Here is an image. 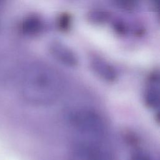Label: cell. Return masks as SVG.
<instances>
[{"label":"cell","mask_w":160,"mask_h":160,"mask_svg":"<svg viewBox=\"0 0 160 160\" xmlns=\"http://www.w3.org/2000/svg\"><path fill=\"white\" fill-rule=\"evenodd\" d=\"M63 80L54 71L46 67L31 71L22 82V94L30 103L37 106L49 105L60 97Z\"/></svg>","instance_id":"cell-1"},{"label":"cell","mask_w":160,"mask_h":160,"mask_svg":"<svg viewBox=\"0 0 160 160\" xmlns=\"http://www.w3.org/2000/svg\"><path fill=\"white\" fill-rule=\"evenodd\" d=\"M144 102L146 106L152 109H156L159 107L160 102L159 78L153 76L149 80V84L145 91Z\"/></svg>","instance_id":"cell-4"},{"label":"cell","mask_w":160,"mask_h":160,"mask_svg":"<svg viewBox=\"0 0 160 160\" xmlns=\"http://www.w3.org/2000/svg\"><path fill=\"white\" fill-rule=\"evenodd\" d=\"M94 69L99 77L106 81L113 82L117 78V74L114 69L109 65L101 62H95L94 64Z\"/></svg>","instance_id":"cell-5"},{"label":"cell","mask_w":160,"mask_h":160,"mask_svg":"<svg viewBox=\"0 0 160 160\" xmlns=\"http://www.w3.org/2000/svg\"><path fill=\"white\" fill-rule=\"evenodd\" d=\"M69 121L76 131L84 138L100 140L105 133V124L100 115L94 110L80 109L72 112Z\"/></svg>","instance_id":"cell-2"},{"label":"cell","mask_w":160,"mask_h":160,"mask_svg":"<svg viewBox=\"0 0 160 160\" xmlns=\"http://www.w3.org/2000/svg\"><path fill=\"white\" fill-rule=\"evenodd\" d=\"M98 139L84 138L72 146L70 160H110L109 152Z\"/></svg>","instance_id":"cell-3"},{"label":"cell","mask_w":160,"mask_h":160,"mask_svg":"<svg viewBox=\"0 0 160 160\" xmlns=\"http://www.w3.org/2000/svg\"><path fill=\"white\" fill-rule=\"evenodd\" d=\"M131 160H151V159L146 153L138 151L132 154Z\"/></svg>","instance_id":"cell-6"}]
</instances>
